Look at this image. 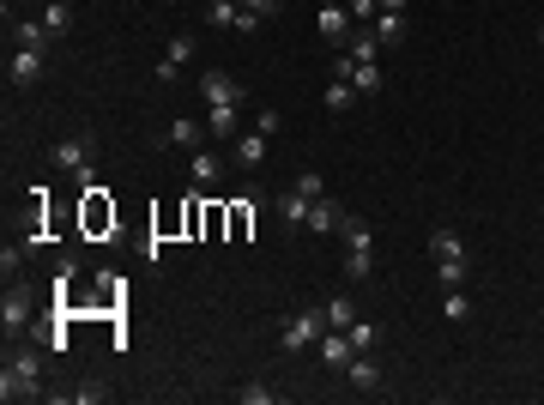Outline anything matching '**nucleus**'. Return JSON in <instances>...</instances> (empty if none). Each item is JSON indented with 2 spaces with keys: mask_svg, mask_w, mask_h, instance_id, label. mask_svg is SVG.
Returning <instances> with one entry per match:
<instances>
[{
  "mask_svg": "<svg viewBox=\"0 0 544 405\" xmlns=\"http://www.w3.org/2000/svg\"><path fill=\"white\" fill-rule=\"evenodd\" d=\"M381 55V36L375 31H357V43H351V61H375Z\"/></svg>",
  "mask_w": 544,
  "mask_h": 405,
  "instance_id": "nucleus-30",
  "label": "nucleus"
},
{
  "mask_svg": "<svg viewBox=\"0 0 544 405\" xmlns=\"http://www.w3.org/2000/svg\"><path fill=\"white\" fill-rule=\"evenodd\" d=\"M297 188H303L308 200H321V194H327V182H321V169H303V175H297Z\"/></svg>",
  "mask_w": 544,
  "mask_h": 405,
  "instance_id": "nucleus-33",
  "label": "nucleus"
},
{
  "mask_svg": "<svg viewBox=\"0 0 544 405\" xmlns=\"http://www.w3.org/2000/svg\"><path fill=\"white\" fill-rule=\"evenodd\" d=\"M351 357H357V351H351V333H339V327L321 333V363H327V370H345Z\"/></svg>",
  "mask_w": 544,
  "mask_h": 405,
  "instance_id": "nucleus-13",
  "label": "nucleus"
},
{
  "mask_svg": "<svg viewBox=\"0 0 544 405\" xmlns=\"http://www.w3.org/2000/svg\"><path fill=\"white\" fill-rule=\"evenodd\" d=\"M345 333H351V351H375V345H381V327H375V321H351Z\"/></svg>",
  "mask_w": 544,
  "mask_h": 405,
  "instance_id": "nucleus-25",
  "label": "nucleus"
},
{
  "mask_svg": "<svg viewBox=\"0 0 544 405\" xmlns=\"http://www.w3.org/2000/svg\"><path fill=\"white\" fill-rule=\"evenodd\" d=\"M375 36H381V49H387V43H400V36H406V12H387V6H381V12H375V25H369Z\"/></svg>",
  "mask_w": 544,
  "mask_h": 405,
  "instance_id": "nucleus-19",
  "label": "nucleus"
},
{
  "mask_svg": "<svg viewBox=\"0 0 544 405\" xmlns=\"http://www.w3.org/2000/svg\"><path fill=\"white\" fill-rule=\"evenodd\" d=\"M442 315L454 321V327H466V321H472V297H466V284H460V291H442Z\"/></svg>",
  "mask_w": 544,
  "mask_h": 405,
  "instance_id": "nucleus-20",
  "label": "nucleus"
},
{
  "mask_svg": "<svg viewBox=\"0 0 544 405\" xmlns=\"http://www.w3.org/2000/svg\"><path fill=\"white\" fill-rule=\"evenodd\" d=\"M200 139H206V121H194V115H175L164 128V145H200Z\"/></svg>",
  "mask_w": 544,
  "mask_h": 405,
  "instance_id": "nucleus-16",
  "label": "nucleus"
},
{
  "mask_svg": "<svg viewBox=\"0 0 544 405\" xmlns=\"http://www.w3.org/2000/svg\"><path fill=\"white\" fill-rule=\"evenodd\" d=\"M345 375H351V387H357V393H375V387H381V363H375L369 351H357V357L345 363Z\"/></svg>",
  "mask_w": 544,
  "mask_h": 405,
  "instance_id": "nucleus-12",
  "label": "nucleus"
},
{
  "mask_svg": "<svg viewBox=\"0 0 544 405\" xmlns=\"http://www.w3.org/2000/svg\"><path fill=\"white\" fill-rule=\"evenodd\" d=\"M103 393H109V387H103V381H79V387H73V400H79V405H97Z\"/></svg>",
  "mask_w": 544,
  "mask_h": 405,
  "instance_id": "nucleus-34",
  "label": "nucleus"
},
{
  "mask_svg": "<svg viewBox=\"0 0 544 405\" xmlns=\"http://www.w3.org/2000/svg\"><path fill=\"white\" fill-rule=\"evenodd\" d=\"M12 43L19 49H49V25H12Z\"/></svg>",
  "mask_w": 544,
  "mask_h": 405,
  "instance_id": "nucleus-28",
  "label": "nucleus"
},
{
  "mask_svg": "<svg viewBox=\"0 0 544 405\" xmlns=\"http://www.w3.org/2000/svg\"><path fill=\"white\" fill-rule=\"evenodd\" d=\"M43 61H49V49H12V61H6V79L25 91V85H36V79H43Z\"/></svg>",
  "mask_w": 544,
  "mask_h": 405,
  "instance_id": "nucleus-5",
  "label": "nucleus"
},
{
  "mask_svg": "<svg viewBox=\"0 0 544 405\" xmlns=\"http://www.w3.org/2000/svg\"><path fill=\"white\" fill-rule=\"evenodd\" d=\"M200 97H206V103H242V97H248V91H242V85H237V79H230V73L206 67V73H200Z\"/></svg>",
  "mask_w": 544,
  "mask_h": 405,
  "instance_id": "nucleus-7",
  "label": "nucleus"
},
{
  "mask_svg": "<svg viewBox=\"0 0 544 405\" xmlns=\"http://www.w3.org/2000/svg\"><path fill=\"white\" fill-rule=\"evenodd\" d=\"M0 6H6V19H12V0H0Z\"/></svg>",
  "mask_w": 544,
  "mask_h": 405,
  "instance_id": "nucleus-39",
  "label": "nucleus"
},
{
  "mask_svg": "<svg viewBox=\"0 0 544 405\" xmlns=\"http://www.w3.org/2000/svg\"><path fill=\"white\" fill-rule=\"evenodd\" d=\"M381 12V0H351V19H375Z\"/></svg>",
  "mask_w": 544,
  "mask_h": 405,
  "instance_id": "nucleus-36",
  "label": "nucleus"
},
{
  "mask_svg": "<svg viewBox=\"0 0 544 405\" xmlns=\"http://www.w3.org/2000/svg\"><path fill=\"white\" fill-rule=\"evenodd\" d=\"M43 25H49V36H61L73 25V0H49V6H43Z\"/></svg>",
  "mask_w": 544,
  "mask_h": 405,
  "instance_id": "nucleus-24",
  "label": "nucleus"
},
{
  "mask_svg": "<svg viewBox=\"0 0 544 405\" xmlns=\"http://www.w3.org/2000/svg\"><path fill=\"white\" fill-rule=\"evenodd\" d=\"M381 6H387V12H406V0H381Z\"/></svg>",
  "mask_w": 544,
  "mask_h": 405,
  "instance_id": "nucleus-38",
  "label": "nucleus"
},
{
  "mask_svg": "<svg viewBox=\"0 0 544 405\" xmlns=\"http://www.w3.org/2000/svg\"><path fill=\"white\" fill-rule=\"evenodd\" d=\"M436 278H442V291H460V284H472V261L460 254V261H436Z\"/></svg>",
  "mask_w": 544,
  "mask_h": 405,
  "instance_id": "nucleus-17",
  "label": "nucleus"
},
{
  "mask_svg": "<svg viewBox=\"0 0 544 405\" xmlns=\"http://www.w3.org/2000/svg\"><path fill=\"white\" fill-rule=\"evenodd\" d=\"M254 128H260V134H278V128H284V109H272V103H267V109H260V115H254Z\"/></svg>",
  "mask_w": 544,
  "mask_h": 405,
  "instance_id": "nucleus-31",
  "label": "nucleus"
},
{
  "mask_svg": "<svg viewBox=\"0 0 544 405\" xmlns=\"http://www.w3.org/2000/svg\"><path fill=\"white\" fill-rule=\"evenodd\" d=\"M321 315H327V327H339V333H345V327L357 321V303H351V297H333V303L321 308Z\"/></svg>",
  "mask_w": 544,
  "mask_h": 405,
  "instance_id": "nucleus-26",
  "label": "nucleus"
},
{
  "mask_svg": "<svg viewBox=\"0 0 544 405\" xmlns=\"http://www.w3.org/2000/svg\"><path fill=\"white\" fill-rule=\"evenodd\" d=\"M308 206H315V200H308L303 188L278 194V224H284V230H303V224H308Z\"/></svg>",
  "mask_w": 544,
  "mask_h": 405,
  "instance_id": "nucleus-10",
  "label": "nucleus"
},
{
  "mask_svg": "<svg viewBox=\"0 0 544 405\" xmlns=\"http://www.w3.org/2000/svg\"><path fill=\"white\" fill-rule=\"evenodd\" d=\"M345 31H351V6H345V0H321V36H327V43H345Z\"/></svg>",
  "mask_w": 544,
  "mask_h": 405,
  "instance_id": "nucleus-11",
  "label": "nucleus"
},
{
  "mask_svg": "<svg viewBox=\"0 0 544 405\" xmlns=\"http://www.w3.org/2000/svg\"><path fill=\"white\" fill-rule=\"evenodd\" d=\"M237 134H242V103H212L206 139H237Z\"/></svg>",
  "mask_w": 544,
  "mask_h": 405,
  "instance_id": "nucleus-8",
  "label": "nucleus"
},
{
  "mask_svg": "<svg viewBox=\"0 0 544 405\" xmlns=\"http://www.w3.org/2000/svg\"><path fill=\"white\" fill-rule=\"evenodd\" d=\"M0 393H6V400H43V357H36L31 345H19V351L6 357Z\"/></svg>",
  "mask_w": 544,
  "mask_h": 405,
  "instance_id": "nucleus-1",
  "label": "nucleus"
},
{
  "mask_svg": "<svg viewBox=\"0 0 544 405\" xmlns=\"http://www.w3.org/2000/svg\"><path fill=\"white\" fill-rule=\"evenodd\" d=\"M25 321H31V291L12 278V284H6V303H0V327H6V333H19Z\"/></svg>",
  "mask_w": 544,
  "mask_h": 405,
  "instance_id": "nucleus-6",
  "label": "nucleus"
},
{
  "mask_svg": "<svg viewBox=\"0 0 544 405\" xmlns=\"http://www.w3.org/2000/svg\"><path fill=\"white\" fill-rule=\"evenodd\" d=\"M61 169H73L79 182H85V194H97V175H91V164H97V139L91 134H73V139H61L55 152H49Z\"/></svg>",
  "mask_w": 544,
  "mask_h": 405,
  "instance_id": "nucleus-2",
  "label": "nucleus"
},
{
  "mask_svg": "<svg viewBox=\"0 0 544 405\" xmlns=\"http://www.w3.org/2000/svg\"><path fill=\"white\" fill-rule=\"evenodd\" d=\"M339 224H345L339 200H327V194H321V200L308 206V230H315V237H327V230H339Z\"/></svg>",
  "mask_w": 544,
  "mask_h": 405,
  "instance_id": "nucleus-14",
  "label": "nucleus"
},
{
  "mask_svg": "<svg viewBox=\"0 0 544 405\" xmlns=\"http://www.w3.org/2000/svg\"><path fill=\"white\" fill-rule=\"evenodd\" d=\"M242 6H248V12H260V19H272V12H278L284 0H242Z\"/></svg>",
  "mask_w": 544,
  "mask_h": 405,
  "instance_id": "nucleus-37",
  "label": "nucleus"
},
{
  "mask_svg": "<svg viewBox=\"0 0 544 405\" xmlns=\"http://www.w3.org/2000/svg\"><path fill=\"white\" fill-rule=\"evenodd\" d=\"M351 91H357V97H375V91H381V67H375V61H357V67H351Z\"/></svg>",
  "mask_w": 544,
  "mask_h": 405,
  "instance_id": "nucleus-22",
  "label": "nucleus"
},
{
  "mask_svg": "<svg viewBox=\"0 0 544 405\" xmlns=\"http://www.w3.org/2000/svg\"><path fill=\"white\" fill-rule=\"evenodd\" d=\"M188 175H194L200 188H212V182L224 175V158H218V152H194V164H188Z\"/></svg>",
  "mask_w": 544,
  "mask_h": 405,
  "instance_id": "nucleus-18",
  "label": "nucleus"
},
{
  "mask_svg": "<svg viewBox=\"0 0 544 405\" xmlns=\"http://www.w3.org/2000/svg\"><path fill=\"white\" fill-rule=\"evenodd\" d=\"M339 237H345V254H369V248H375L369 218H345V224H339Z\"/></svg>",
  "mask_w": 544,
  "mask_h": 405,
  "instance_id": "nucleus-15",
  "label": "nucleus"
},
{
  "mask_svg": "<svg viewBox=\"0 0 544 405\" xmlns=\"http://www.w3.org/2000/svg\"><path fill=\"white\" fill-rule=\"evenodd\" d=\"M267 152H272V139L260 134V128H248V134H237V152H230V158H237L242 169H260V164H267Z\"/></svg>",
  "mask_w": 544,
  "mask_h": 405,
  "instance_id": "nucleus-9",
  "label": "nucleus"
},
{
  "mask_svg": "<svg viewBox=\"0 0 544 405\" xmlns=\"http://www.w3.org/2000/svg\"><path fill=\"white\" fill-rule=\"evenodd\" d=\"M206 19H212L218 31H237V19H242V0H212V6H206Z\"/></svg>",
  "mask_w": 544,
  "mask_h": 405,
  "instance_id": "nucleus-23",
  "label": "nucleus"
},
{
  "mask_svg": "<svg viewBox=\"0 0 544 405\" xmlns=\"http://www.w3.org/2000/svg\"><path fill=\"white\" fill-rule=\"evenodd\" d=\"M327 109H333V115H345V109H351V103H357V91H351V85H345V79H333V85H327Z\"/></svg>",
  "mask_w": 544,
  "mask_h": 405,
  "instance_id": "nucleus-29",
  "label": "nucleus"
},
{
  "mask_svg": "<svg viewBox=\"0 0 544 405\" xmlns=\"http://www.w3.org/2000/svg\"><path fill=\"white\" fill-rule=\"evenodd\" d=\"M194 49H200V43H194L188 31L170 36V49H164V61H158V85H175V79H182V67L194 61Z\"/></svg>",
  "mask_w": 544,
  "mask_h": 405,
  "instance_id": "nucleus-4",
  "label": "nucleus"
},
{
  "mask_svg": "<svg viewBox=\"0 0 544 405\" xmlns=\"http://www.w3.org/2000/svg\"><path fill=\"white\" fill-rule=\"evenodd\" d=\"M321 333H327V315H315V308H291V315L278 321V345H284V351L321 345Z\"/></svg>",
  "mask_w": 544,
  "mask_h": 405,
  "instance_id": "nucleus-3",
  "label": "nucleus"
},
{
  "mask_svg": "<svg viewBox=\"0 0 544 405\" xmlns=\"http://www.w3.org/2000/svg\"><path fill=\"white\" fill-rule=\"evenodd\" d=\"M539 43H544V19H539Z\"/></svg>",
  "mask_w": 544,
  "mask_h": 405,
  "instance_id": "nucleus-40",
  "label": "nucleus"
},
{
  "mask_svg": "<svg viewBox=\"0 0 544 405\" xmlns=\"http://www.w3.org/2000/svg\"><path fill=\"white\" fill-rule=\"evenodd\" d=\"M345 278H351V284H369L375 278V254H345Z\"/></svg>",
  "mask_w": 544,
  "mask_h": 405,
  "instance_id": "nucleus-27",
  "label": "nucleus"
},
{
  "mask_svg": "<svg viewBox=\"0 0 544 405\" xmlns=\"http://www.w3.org/2000/svg\"><path fill=\"white\" fill-rule=\"evenodd\" d=\"M237 400H242V405H272V400H278V393H272V387H260V381H254V387H242Z\"/></svg>",
  "mask_w": 544,
  "mask_h": 405,
  "instance_id": "nucleus-35",
  "label": "nucleus"
},
{
  "mask_svg": "<svg viewBox=\"0 0 544 405\" xmlns=\"http://www.w3.org/2000/svg\"><path fill=\"white\" fill-rule=\"evenodd\" d=\"M460 254H466V242L454 230H430V261H460Z\"/></svg>",
  "mask_w": 544,
  "mask_h": 405,
  "instance_id": "nucleus-21",
  "label": "nucleus"
},
{
  "mask_svg": "<svg viewBox=\"0 0 544 405\" xmlns=\"http://www.w3.org/2000/svg\"><path fill=\"white\" fill-rule=\"evenodd\" d=\"M25 248H31V242H25ZM25 248H6V254H0V272H6V284H12V278H19V267H25Z\"/></svg>",
  "mask_w": 544,
  "mask_h": 405,
  "instance_id": "nucleus-32",
  "label": "nucleus"
}]
</instances>
